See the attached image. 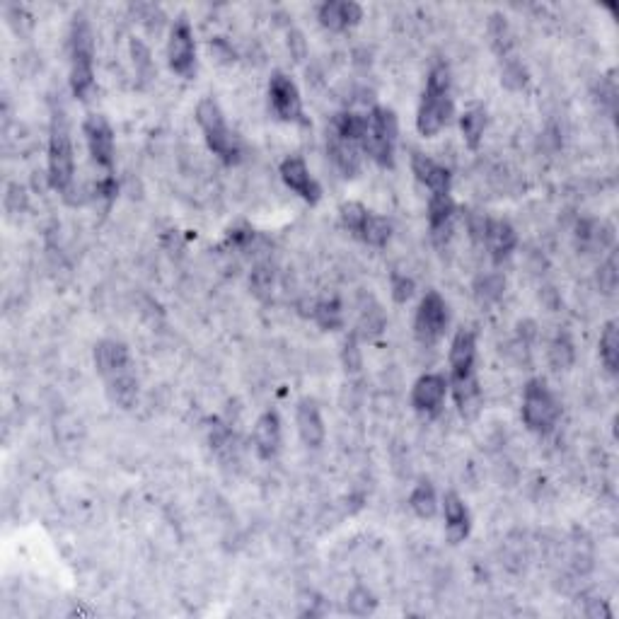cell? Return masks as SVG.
Segmentation results:
<instances>
[{"mask_svg": "<svg viewBox=\"0 0 619 619\" xmlns=\"http://www.w3.org/2000/svg\"><path fill=\"white\" fill-rule=\"evenodd\" d=\"M196 121H199L201 131H204L206 146L213 150V155L223 160L225 165H237L245 155L242 150L240 136L230 129L228 121H225L223 109L218 107L216 100L206 97V100L199 102L196 107Z\"/></svg>", "mask_w": 619, "mask_h": 619, "instance_id": "cell-4", "label": "cell"}, {"mask_svg": "<svg viewBox=\"0 0 619 619\" xmlns=\"http://www.w3.org/2000/svg\"><path fill=\"white\" fill-rule=\"evenodd\" d=\"M317 17H320L322 27H327V30L344 32L363 20V8L354 0H327L317 10Z\"/></svg>", "mask_w": 619, "mask_h": 619, "instance_id": "cell-18", "label": "cell"}, {"mask_svg": "<svg viewBox=\"0 0 619 619\" xmlns=\"http://www.w3.org/2000/svg\"><path fill=\"white\" fill-rule=\"evenodd\" d=\"M443 513H445V535L448 540L457 545V542L465 540L472 530V518L467 506L457 494H445L443 501Z\"/></svg>", "mask_w": 619, "mask_h": 619, "instance_id": "cell-22", "label": "cell"}, {"mask_svg": "<svg viewBox=\"0 0 619 619\" xmlns=\"http://www.w3.org/2000/svg\"><path fill=\"white\" fill-rule=\"evenodd\" d=\"M71 90L78 100L95 90V44L85 17H75L71 32Z\"/></svg>", "mask_w": 619, "mask_h": 619, "instance_id": "cell-6", "label": "cell"}, {"mask_svg": "<svg viewBox=\"0 0 619 619\" xmlns=\"http://www.w3.org/2000/svg\"><path fill=\"white\" fill-rule=\"evenodd\" d=\"M399 126L392 109L373 107L366 114V129H363L361 148L373 163L380 167L395 165V150H397Z\"/></svg>", "mask_w": 619, "mask_h": 619, "instance_id": "cell-5", "label": "cell"}, {"mask_svg": "<svg viewBox=\"0 0 619 619\" xmlns=\"http://www.w3.org/2000/svg\"><path fill=\"white\" fill-rule=\"evenodd\" d=\"M450 390L462 419L474 421L482 412V387L477 375V334L472 329H457L450 344Z\"/></svg>", "mask_w": 619, "mask_h": 619, "instance_id": "cell-1", "label": "cell"}, {"mask_svg": "<svg viewBox=\"0 0 619 619\" xmlns=\"http://www.w3.org/2000/svg\"><path fill=\"white\" fill-rule=\"evenodd\" d=\"M312 317H315V322L322 329H337L341 327V322H344V317H341V305L337 298H329V300H322V303H317Z\"/></svg>", "mask_w": 619, "mask_h": 619, "instance_id": "cell-27", "label": "cell"}, {"mask_svg": "<svg viewBox=\"0 0 619 619\" xmlns=\"http://www.w3.org/2000/svg\"><path fill=\"white\" fill-rule=\"evenodd\" d=\"M455 112L453 85H450V68L445 63L433 66L428 73L424 97H421L419 112H416V129L421 136H436L448 126Z\"/></svg>", "mask_w": 619, "mask_h": 619, "instance_id": "cell-3", "label": "cell"}, {"mask_svg": "<svg viewBox=\"0 0 619 619\" xmlns=\"http://www.w3.org/2000/svg\"><path fill=\"white\" fill-rule=\"evenodd\" d=\"M117 179H114L112 175H107L102 179V182H97V187H95V192L100 194V196H107V199H112L114 194H117Z\"/></svg>", "mask_w": 619, "mask_h": 619, "instance_id": "cell-29", "label": "cell"}, {"mask_svg": "<svg viewBox=\"0 0 619 619\" xmlns=\"http://www.w3.org/2000/svg\"><path fill=\"white\" fill-rule=\"evenodd\" d=\"M414 293V281L407 279V276H392V298L397 300V303H407L409 298H412Z\"/></svg>", "mask_w": 619, "mask_h": 619, "instance_id": "cell-28", "label": "cell"}, {"mask_svg": "<svg viewBox=\"0 0 619 619\" xmlns=\"http://www.w3.org/2000/svg\"><path fill=\"white\" fill-rule=\"evenodd\" d=\"M472 230L474 235L489 247L491 257H494L496 262L506 259L518 245L516 230H513V225L508 221H489V218H482V221H479V228L477 225H472Z\"/></svg>", "mask_w": 619, "mask_h": 619, "instance_id": "cell-16", "label": "cell"}, {"mask_svg": "<svg viewBox=\"0 0 619 619\" xmlns=\"http://www.w3.org/2000/svg\"><path fill=\"white\" fill-rule=\"evenodd\" d=\"M269 102L274 114L281 121H291V124H308L303 112V100H300L298 85L288 78L286 73H274L269 80Z\"/></svg>", "mask_w": 619, "mask_h": 619, "instance_id": "cell-11", "label": "cell"}, {"mask_svg": "<svg viewBox=\"0 0 619 619\" xmlns=\"http://www.w3.org/2000/svg\"><path fill=\"white\" fill-rule=\"evenodd\" d=\"M409 506L419 518H433L436 516L438 499H436V489H433L431 482H419L409 496Z\"/></svg>", "mask_w": 619, "mask_h": 619, "instance_id": "cell-25", "label": "cell"}, {"mask_svg": "<svg viewBox=\"0 0 619 619\" xmlns=\"http://www.w3.org/2000/svg\"><path fill=\"white\" fill-rule=\"evenodd\" d=\"M600 361L607 368V373L615 375L619 366V325L617 320H610L600 334Z\"/></svg>", "mask_w": 619, "mask_h": 619, "instance_id": "cell-24", "label": "cell"}, {"mask_svg": "<svg viewBox=\"0 0 619 619\" xmlns=\"http://www.w3.org/2000/svg\"><path fill=\"white\" fill-rule=\"evenodd\" d=\"M460 129L462 133H465L467 146L479 148L484 129H487V114H484V109H479V107L467 109V112L460 117Z\"/></svg>", "mask_w": 619, "mask_h": 619, "instance_id": "cell-26", "label": "cell"}, {"mask_svg": "<svg viewBox=\"0 0 619 619\" xmlns=\"http://www.w3.org/2000/svg\"><path fill=\"white\" fill-rule=\"evenodd\" d=\"M281 179L286 182V187L291 189L308 204H317L322 199V187L317 184V179L312 177L308 163H305L300 155H291L281 163Z\"/></svg>", "mask_w": 619, "mask_h": 619, "instance_id": "cell-15", "label": "cell"}, {"mask_svg": "<svg viewBox=\"0 0 619 619\" xmlns=\"http://www.w3.org/2000/svg\"><path fill=\"white\" fill-rule=\"evenodd\" d=\"M450 312L448 303L443 300V295L438 291H428L421 298L419 310L414 317V334L419 339V344L424 346H436L443 339L445 329H448Z\"/></svg>", "mask_w": 619, "mask_h": 619, "instance_id": "cell-10", "label": "cell"}, {"mask_svg": "<svg viewBox=\"0 0 619 619\" xmlns=\"http://www.w3.org/2000/svg\"><path fill=\"white\" fill-rule=\"evenodd\" d=\"M83 136L85 143H88V150L97 165L104 167V170L112 172L114 167V131L109 126V121L102 117V114H90L88 119L83 121Z\"/></svg>", "mask_w": 619, "mask_h": 619, "instance_id": "cell-13", "label": "cell"}, {"mask_svg": "<svg viewBox=\"0 0 619 619\" xmlns=\"http://www.w3.org/2000/svg\"><path fill=\"white\" fill-rule=\"evenodd\" d=\"M95 366L107 385L112 402L121 409H131L138 402V378L126 344L114 339L100 341L95 346Z\"/></svg>", "mask_w": 619, "mask_h": 619, "instance_id": "cell-2", "label": "cell"}, {"mask_svg": "<svg viewBox=\"0 0 619 619\" xmlns=\"http://www.w3.org/2000/svg\"><path fill=\"white\" fill-rule=\"evenodd\" d=\"M457 216V206L450 194H431L428 199V225L436 240H443L453 233V223Z\"/></svg>", "mask_w": 619, "mask_h": 619, "instance_id": "cell-23", "label": "cell"}, {"mask_svg": "<svg viewBox=\"0 0 619 619\" xmlns=\"http://www.w3.org/2000/svg\"><path fill=\"white\" fill-rule=\"evenodd\" d=\"M341 225L349 230L351 235L366 242L370 247H385L387 240L392 237V223L387 218L378 216V213L368 211L366 206L358 201H349L339 208Z\"/></svg>", "mask_w": 619, "mask_h": 619, "instance_id": "cell-9", "label": "cell"}, {"mask_svg": "<svg viewBox=\"0 0 619 619\" xmlns=\"http://www.w3.org/2000/svg\"><path fill=\"white\" fill-rule=\"evenodd\" d=\"M448 390H450V385H448V380H445V375L441 373L421 375V378L414 383V390H412L414 409L421 416L433 419V416L441 414L445 397H448Z\"/></svg>", "mask_w": 619, "mask_h": 619, "instance_id": "cell-14", "label": "cell"}, {"mask_svg": "<svg viewBox=\"0 0 619 619\" xmlns=\"http://www.w3.org/2000/svg\"><path fill=\"white\" fill-rule=\"evenodd\" d=\"M167 61L170 68L182 78H192L196 73V42L194 30L187 22V17H179L170 32V44H167Z\"/></svg>", "mask_w": 619, "mask_h": 619, "instance_id": "cell-12", "label": "cell"}, {"mask_svg": "<svg viewBox=\"0 0 619 619\" xmlns=\"http://www.w3.org/2000/svg\"><path fill=\"white\" fill-rule=\"evenodd\" d=\"M281 441H283V431H281V419L276 412H264L257 419L252 431V443L257 455L262 460H274L276 455L281 453Z\"/></svg>", "mask_w": 619, "mask_h": 619, "instance_id": "cell-17", "label": "cell"}, {"mask_svg": "<svg viewBox=\"0 0 619 619\" xmlns=\"http://www.w3.org/2000/svg\"><path fill=\"white\" fill-rule=\"evenodd\" d=\"M561 407L545 380H530L523 392V421L530 431L547 436L559 424Z\"/></svg>", "mask_w": 619, "mask_h": 619, "instance_id": "cell-8", "label": "cell"}, {"mask_svg": "<svg viewBox=\"0 0 619 619\" xmlns=\"http://www.w3.org/2000/svg\"><path fill=\"white\" fill-rule=\"evenodd\" d=\"M295 424H298V433L308 448H320L325 443V421H322L320 409L312 399H303L295 412Z\"/></svg>", "mask_w": 619, "mask_h": 619, "instance_id": "cell-21", "label": "cell"}, {"mask_svg": "<svg viewBox=\"0 0 619 619\" xmlns=\"http://www.w3.org/2000/svg\"><path fill=\"white\" fill-rule=\"evenodd\" d=\"M327 153H329V158H332V163L337 165V170L344 177H356L358 172H361L363 148L358 141H351V138H341V136H337V133L329 131Z\"/></svg>", "mask_w": 619, "mask_h": 619, "instance_id": "cell-19", "label": "cell"}, {"mask_svg": "<svg viewBox=\"0 0 619 619\" xmlns=\"http://www.w3.org/2000/svg\"><path fill=\"white\" fill-rule=\"evenodd\" d=\"M412 170H414L416 179H419L424 187L431 189V194H450V182H453V175H450L448 167L436 163V160L426 158V155L414 153Z\"/></svg>", "mask_w": 619, "mask_h": 619, "instance_id": "cell-20", "label": "cell"}, {"mask_svg": "<svg viewBox=\"0 0 619 619\" xmlns=\"http://www.w3.org/2000/svg\"><path fill=\"white\" fill-rule=\"evenodd\" d=\"M75 179V153H73V141L71 133L63 117L54 119L51 126V138H49V182L56 192L66 196L71 192Z\"/></svg>", "mask_w": 619, "mask_h": 619, "instance_id": "cell-7", "label": "cell"}]
</instances>
